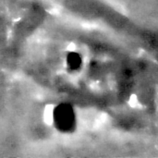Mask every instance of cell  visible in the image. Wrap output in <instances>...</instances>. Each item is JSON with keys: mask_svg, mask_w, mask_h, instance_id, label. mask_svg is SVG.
<instances>
[{"mask_svg": "<svg viewBox=\"0 0 158 158\" xmlns=\"http://www.w3.org/2000/svg\"><path fill=\"white\" fill-rule=\"evenodd\" d=\"M52 122L58 131L62 133L72 132L77 123L73 106L68 103H61L56 106L52 111Z\"/></svg>", "mask_w": 158, "mask_h": 158, "instance_id": "obj_1", "label": "cell"}, {"mask_svg": "<svg viewBox=\"0 0 158 158\" xmlns=\"http://www.w3.org/2000/svg\"><path fill=\"white\" fill-rule=\"evenodd\" d=\"M66 66L67 69L71 72L80 71L83 66V57L82 56L76 51L69 52L66 56Z\"/></svg>", "mask_w": 158, "mask_h": 158, "instance_id": "obj_2", "label": "cell"}]
</instances>
